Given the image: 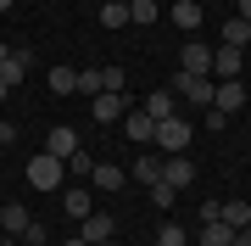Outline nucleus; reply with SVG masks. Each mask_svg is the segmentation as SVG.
I'll return each mask as SVG.
<instances>
[{"label":"nucleus","instance_id":"nucleus-1","mask_svg":"<svg viewBox=\"0 0 251 246\" xmlns=\"http://www.w3.org/2000/svg\"><path fill=\"white\" fill-rule=\"evenodd\" d=\"M23 179L34 185V191H62V179H67V163H62V157H50V151H39V157H28Z\"/></svg>","mask_w":251,"mask_h":246},{"label":"nucleus","instance_id":"nucleus-2","mask_svg":"<svg viewBox=\"0 0 251 246\" xmlns=\"http://www.w3.org/2000/svg\"><path fill=\"white\" fill-rule=\"evenodd\" d=\"M190 140H196V123H184L179 112H173V118L156 123V140H151V146H162L168 157H179V151H190Z\"/></svg>","mask_w":251,"mask_h":246},{"label":"nucleus","instance_id":"nucleus-3","mask_svg":"<svg viewBox=\"0 0 251 246\" xmlns=\"http://www.w3.org/2000/svg\"><path fill=\"white\" fill-rule=\"evenodd\" d=\"M246 101L251 95H246L240 79H212V107L224 112V118H229V112H246Z\"/></svg>","mask_w":251,"mask_h":246},{"label":"nucleus","instance_id":"nucleus-4","mask_svg":"<svg viewBox=\"0 0 251 246\" xmlns=\"http://www.w3.org/2000/svg\"><path fill=\"white\" fill-rule=\"evenodd\" d=\"M123 135L134 140V146H151V140H156V118H151L145 107H128V112H123Z\"/></svg>","mask_w":251,"mask_h":246},{"label":"nucleus","instance_id":"nucleus-5","mask_svg":"<svg viewBox=\"0 0 251 246\" xmlns=\"http://www.w3.org/2000/svg\"><path fill=\"white\" fill-rule=\"evenodd\" d=\"M173 84H179V95L190 107H212V73H179Z\"/></svg>","mask_w":251,"mask_h":246},{"label":"nucleus","instance_id":"nucleus-6","mask_svg":"<svg viewBox=\"0 0 251 246\" xmlns=\"http://www.w3.org/2000/svg\"><path fill=\"white\" fill-rule=\"evenodd\" d=\"M162 185H173V191H184V185H196V163L179 151V157H168L162 163Z\"/></svg>","mask_w":251,"mask_h":246},{"label":"nucleus","instance_id":"nucleus-7","mask_svg":"<svg viewBox=\"0 0 251 246\" xmlns=\"http://www.w3.org/2000/svg\"><path fill=\"white\" fill-rule=\"evenodd\" d=\"M179 73H212V51H206L201 39H184V51H179Z\"/></svg>","mask_w":251,"mask_h":246},{"label":"nucleus","instance_id":"nucleus-8","mask_svg":"<svg viewBox=\"0 0 251 246\" xmlns=\"http://www.w3.org/2000/svg\"><path fill=\"white\" fill-rule=\"evenodd\" d=\"M128 107H134L128 95H95V101H90V118H95V123H117Z\"/></svg>","mask_w":251,"mask_h":246},{"label":"nucleus","instance_id":"nucleus-9","mask_svg":"<svg viewBox=\"0 0 251 246\" xmlns=\"http://www.w3.org/2000/svg\"><path fill=\"white\" fill-rule=\"evenodd\" d=\"M168 17H173V28H179V34H196V28H201V0H173Z\"/></svg>","mask_w":251,"mask_h":246},{"label":"nucleus","instance_id":"nucleus-10","mask_svg":"<svg viewBox=\"0 0 251 246\" xmlns=\"http://www.w3.org/2000/svg\"><path fill=\"white\" fill-rule=\"evenodd\" d=\"M240 67H246V51H234V45H218L212 51V73L218 79H240Z\"/></svg>","mask_w":251,"mask_h":246},{"label":"nucleus","instance_id":"nucleus-11","mask_svg":"<svg viewBox=\"0 0 251 246\" xmlns=\"http://www.w3.org/2000/svg\"><path fill=\"white\" fill-rule=\"evenodd\" d=\"M28 224H34V213H28V207H23V201H6V207H0V229H6V235H11V241H17V235H23V229H28Z\"/></svg>","mask_w":251,"mask_h":246},{"label":"nucleus","instance_id":"nucleus-12","mask_svg":"<svg viewBox=\"0 0 251 246\" xmlns=\"http://www.w3.org/2000/svg\"><path fill=\"white\" fill-rule=\"evenodd\" d=\"M90 185H95V191H123L128 173L117 168V163H95V168H90Z\"/></svg>","mask_w":251,"mask_h":246},{"label":"nucleus","instance_id":"nucleus-13","mask_svg":"<svg viewBox=\"0 0 251 246\" xmlns=\"http://www.w3.org/2000/svg\"><path fill=\"white\" fill-rule=\"evenodd\" d=\"M45 151H50V157H62V163H67V157H73V151H78V135H73V129H67V123H56V129H50V135H45Z\"/></svg>","mask_w":251,"mask_h":246},{"label":"nucleus","instance_id":"nucleus-14","mask_svg":"<svg viewBox=\"0 0 251 246\" xmlns=\"http://www.w3.org/2000/svg\"><path fill=\"white\" fill-rule=\"evenodd\" d=\"M84 229H78V235H84V246H95V241H112L117 235V224L106 219V213H90V219H78Z\"/></svg>","mask_w":251,"mask_h":246},{"label":"nucleus","instance_id":"nucleus-15","mask_svg":"<svg viewBox=\"0 0 251 246\" xmlns=\"http://www.w3.org/2000/svg\"><path fill=\"white\" fill-rule=\"evenodd\" d=\"M28 67H34V51H11V56H6V67H0V79L17 90V84L28 79Z\"/></svg>","mask_w":251,"mask_h":246},{"label":"nucleus","instance_id":"nucleus-16","mask_svg":"<svg viewBox=\"0 0 251 246\" xmlns=\"http://www.w3.org/2000/svg\"><path fill=\"white\" fill-rule=\"evenodd\" d=\"M62 213L67 219H90V191H84V185H67L62 191Z\"/></svg>","mask_w":251,"mask_h":246},{"label":"nucleus","instance_id":"nucleus-17","mask_svg":"<svg viewBox=\"0 0 251 246\" xmlns=\"http://www.w3.org/2000/svg\"><path fill=\"white\" fill-rule=\"evenodd\" d=\"M145 112H151L156 123L173 118V112H179V107H173V90H151V95H145Z\"/></svg>","mask_w":251,"mask_h":246},{"label":"nucleus","instance_id":"nucleus-18","mask_svg":"<svg viewBox=\"0 0 251 246\" xmlns=\"http://www.w3.org/2000/svg\"><path fill=\"white\" fill-rule=\"evenodd\" d=\"M156 179H162V157H134V185H145V191H151Z\"/></svg>","mask_w":251,"mask_h":246},{"label":"nucleus","instance_id":"nucleus-19","mask_svg":"<svg viewBox=\"0 0 251 246\" xmlns=\"http://www.w3.org/2000/svg\"><path fill=\"white\" fill-rule=\"evenodd\" d=\"M224 45H234V51L251 45V23H246V17H229V23H224Z\"/></svg>","mask_w":251,"mask_h":246},{"label":"nucleus","instance_id":"nucleus-20","mask_svg":"<svg viewBox=\"0 0 251 246\" xmlns=\"http://www.w3.org/2000/svg\"><path fill=\"white\" fill-rule=\"evenodd\" d=\"M162 17V6H156V0H128V23H140V28H151Z\"/></svg>","mask_w":251,"mask_h":246},{"label":"nucleus","instance_id":"nucleus-21","mask_svg":"<svg viewBox=\"0 0 251 246\" xmlns=\"http://www.w3.org/2000/svg\"><path fill=\"white\" fill-rule=\"evenodd\" d=\"M100 95H128V73L123 67H100Z\"/></svg>","mask_w":251,"mask_h":246},{"label":"nucleus","instance_id":"nucleus-22","mask_svg":"<svg viewBox=\"0 0 251 246\" xmlns=\"http://www.w3.org/2000/svg\"><path fill=\"white\" fill-rule=\"evenodd\" d=\"M224 224L229 229H251V201H224Z\"/></svg>","mask_w":251,"mask_h":246},{"label":"nucleus","instance_id":"nucleus-23","mask_svg":"<svg viewBox=\"0 0 251 246\" xmlns=\"http://www.w3.org/2000/svg\"><path fill=\"white\" fill-rule=\"evenodd\" d=\"M100 28H128V6L123 0H106L100 6Z\"/></svg>","mask_w":251,"mask_h":246},{"label":"nucleus","instance_id":"nucleus-24","mask_svg":"<svg viewBox=\"0 0 251 246\" xmlns=\"http://www.w3.org/2000/svg\"><path fill=\"white\" fill-rule=\"evenodd\" d=\"M45 79H50V90H56V95H73V90H78V73H73V67H50Z\"/></svg>","mask_w":251,"mask_h":246},{"label":"nucleus","instance_id":"nucleus-25","mask_svg":"<svg viewBox=\"0 0 251 246\" xmlns=\"http://www.w3.org/2000/svg\"><path fill=\"white\" fill-rule=\"evenodd\" d=\"M201 246H234V229L229 224H201Z\"/></svg>","mask_w":251,"mask_h":246},{"label":"nucleus","instance_id":"nucleus-26","mask_svg":"<svg viewBox=\"0 0 251 246\" xmlns=\"http://www.w3.org/2000/svg\"><path fill=\"white\" fill-rule=\"evenodd\" d=\"M190 235H184V224H162L156 229V246H184Z\"/></svg>","mask_w":251,"mask_h":246},{"label":"nucleus","instance_id":"nucleus-27","mask_svg":"<svg viewBox=\"0 0 251 246\" xmlns=\"http://www.w3.org/2000/svg\"><path fill=\"white\" fill-rule=\"evenodd\" d=\"M78 95H90V101L100 95V67H90V73H78Z\"/></svg>","mask_w":251,"mask_h":246},{"label":"nucleus","instance_id":"nucleus-28","mask_svg":"<svg viewBox=\"0 0 251 246\" xmlns=\"http://www.w3.org/2000/svg\"><path fill=\"white\" fill-rule=\"evenodd\" d=\"M90 168H95L90 151H73V157H67V173H78V179H90Z\"/></svg>","mask_w":251,"mask_h":246},{"label":"nucleus","instance_id":"nucleus-29","mask_svg":"<svg viewBox=\"0 0 251 246\" xmlns=\"http://www.w3.org/2000/svg\"><path fill=\"white\" fill-rule=\"evenodd\" d=\"M151 201H156V207H173V201H179V191H173V185H162V179H156V185H151Z\"/></svg>","mask_w":251,"mask_h":246},{"label":"nucleus","instance_id":"nucleus-30","mask_svg":"<svg viewBox=\"0 0 251 246\" xmlns=\"http://www.w3.org/2000/svg\"><path fill=\"white\" fill-rule=\"evenodd\" d=\"M17 140V123H0V146H11Z\"/></svg>","mask_w":251,"mask_h":246},{"label":"nucleus","instance_id":"nucleus-31","mask_svg":"<svg viewBox=\"0 0 251 246\" xmlns=\"http://www.w3.org/2000/svg\"><path fill=\"white\" fill-rule=\"evenodd\" d=\"M234 246H251V229H234Z\"/></svg>","mask_w":251,"mask_h":246},{"label":"nucleus","instance_id":"nucleus-32","mask_svg":"<svg viewBox=\"0 0 251 246\" xmlns=\"http://www.w3.org/2000/svg\"><path fill=\"white\" fill-rule=\"evenodd\" d=\"M234 17H246V23H251V0H240V11H234Z\"/></svg>","mask_w":251,"mask_h":246},{"label":"nucleus","instance_id":"nucleus-33","mask_svg":"<svg viewBox=\"0 0 251 246\" xmlns=\"http://www.w3.org/2000/svg\"><path fill=\"white\" fill-rule=\"evenodd\" d=\"M6 56H11V45H6V39H0V67H6Z\"/></svg>","mask_w":251,"mask_h":246},{"label":"nucleus","instance_id":"nucleus-34","mask_svg":"<svg viewBox=\"0 0 251 246\" xmlns=\"http://www.w3.org/2000/svg\"><path fill=\"white\" fill-rule=\"evenodd\" d=\"M6 95H11V84H6V79H0V101H6Z\"/></svg>","mask_w":251,"mask_h":246},{"label":"nucleus","instance_id":"nucleus-35","mask_svg":"<svg viewBox=\"0 0 251 246\" xmlns=\"http://www.w3.org/2000/svg\"><path fill=\"white\" fill-rule=\"evenodd\" d=\"M62 246H84V235H73V241H62Z\"/></svg>","mask_w":251,"mask_h":246},{"label":"nucleus","instance_id":"nucleus-36","mask_svg":"<svg viewBox=\"0 0 251 246\" xmlns=\"http://www.w3.org/2000/svg\"><path fill=\"white\" fill-rule=\"evenodd\" d=\"M11 6H17V0H0V11H11Z\"/></svg>","mask_w":251,"mask_h":246},{"label":"nucleus","instance_id":"nucleus-37","mask_svg":"<svg viewBox=\"0 0 251 246\" xmlns=\"http://www.w3.org/2000/svg\"><path fill=\"white\" fill-rule=\"evenodd\" d=\"M95 246H117V241H95Z\"/></svg>","mask_w":251,"mask_h":246},{"label":"nucleus","instance_id":"nucleus-38","mask_svg":"<svg viewBox=\"0 0 251 246\" xmlns=\"http://www.w3.org/2000/svg\"><path fill=\"white\" fill-rule=\"evenodd\" d=\"M0 246H6V229H0Z\"/></svg>","mask_w":251,"mask_h":246},{"label":"nucleus","instance_id":"nucleus-39","mask_svg":"<svg viewBox=\"0 0 251 246\" xmlns=\"http://www.w3.org/2000/svg\"><path fill=\"white\" fill-rule=\"evenodd\" d=\"M246 112H251V101H246Z\"/></svg>","mask_w":251,"mask_h":246},{"label":"nucleus","instance_id":"nucleus-40","mask_svg":"<svg viewBox=\"0 0 251 246\" xmlns=\"http://www.w3.org/2000/svg\"><path fill=\"white\" fill-rule=\"evenodd\" d=\"M123 6H128V0H123Z\"/></svg>","mask_w":251,"mask_h":246},{"label":"nucleus","instance_id":"nucleus-41","mask_svg":"<svg viewBox=\"0 0 251 246\" xmlns=\"http://www.w3.org/2000/svg\"><path fill=\"white\" fill-rule=\"evenodd\" d=\"M0 151H6V146H0Z\"/></svg>","mask_w":251,"mask_h":246},{"label":"nucleus","instance_id":"nucleus-42","mask_svg":"<svg viewBox=\"0 0 251 246\" xmlns=\"http://www.w3.org/2000/svg\"><path fill=\"white\" fill-rule=\"evenodd\" d=\"M6 246H11V241H6Z\"/></svg>","mask_w":251,"mask_h":246}]
</instances>
